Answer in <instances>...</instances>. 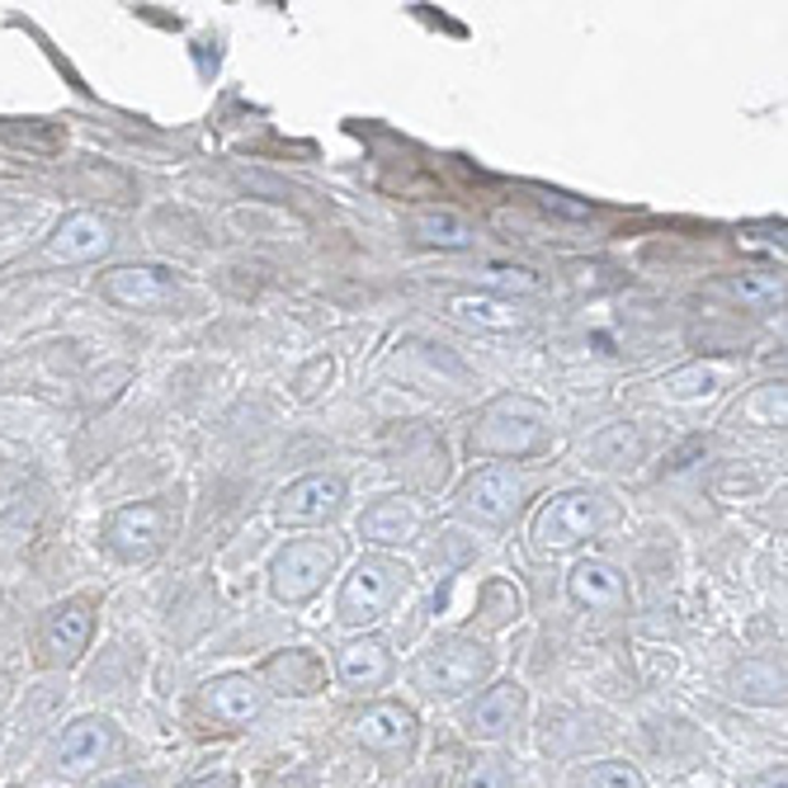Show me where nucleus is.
<instances>
[{
    "label": "nucleus",
    "instance_id": "1",
    "mask_svg": "<svg viewBox=\"0 0 788 788\" xmlns=\"http://www.w3.org/2000/svg\"><path fill=\"white\" fill-rule=\"evenodd\" d=\"M486 671H492V652L482 648V642H444V648L425 652L416 661V685L425 695H463L477 680H486Z\"/></svg>",
    "mask_w": 788,
    "mask_h": 788
},
{
    "label": "nucleus",
    "instance_id": "2",
    "mask_svg": "<svg viewBox=\"0 0 788 788\" xmlns=\"http://www.w3.org/2000/svg\"><path fill=\"white\" fill-rule=\"evenodd\" d=\"M548 430V412L529 397H500L477 425V449L486 453H529Z\"/></svg>",
    "mask_w": 788,
    "mask_h": 788
},
{
    "label": "nucleus",
    "instance_id": "3",
    "mask_svg": "<svg viewBox=\"0 0 788 788\" xmlns=\"http://www.w3.org/2000/svg\"><path fill=\"white\" fill-rule=\"evenodd\" d=\"M330 566H336V543L297 539V543H289L274 558L270 586H274V595H279L283 605H303V600H312V595L322 590V581L330 576Z\"/></svg>",
    "mask_w": 788,
    "mask_h": 788
},
{
    "label": "nucleus",
    "instance_id": "4",
    "mask_svg": "<svg viewBox=\"0 0 788 788\" xmlns=\"http://www.w3.org/2000/svg\"><path fill=\"white\" fill-rule=\"evenodd\" d=\"M402 566L387 562V558H364L345 576V590H340V623L350 628H364L373 619H383V609L392 605V595L402 586Z\"/></svg>",
    "mask_w": 788,
    "mask_h": 788
},
{
    "label": "nucleus",
    "instance_id": "5",
    "mask_svg": "<svg viewBox=\"0 0 788 788\" xmlns=\"http://www.w3.org/2000/svg\"><path fill=\"white\" fill-rule=\"evenodd\" d=\"M595 529H600V496L562 492L539 510V519H533V543H539L543 553H562V548L590 539Z\"/></svg>",
    "mask_w": 788,
    "mask_h": 788
},
{
    "label": "nucleus",
    "instance_id": "6",
    "mask_svg": "<svg viewBox=\"0 0 788 788\" xmlns=\"http://www.w3.org/2000/svg\"><path fill=\"white\" fill-rule=\"evenodd\" d=\"M515 506H519V477L510 468H482L459 496V510L468 519H482V525H506Z\"/></svg>",
    "mask_w": 788,
    "mask_h": 788
},
{
    "label": "nucleus",
    "instance_id": "7",
    "mask_svg": "<svg viewBox=\"0 0 788 788\" xmlns=\"http://www.w3.org/2000/svg\"><path fill=\"white\" fill-rule=\"evenodd\" d=\"M114 751V722L109 718H76L53 746V765L61 775H86Z\"/></svg>",
    "mask_w": 788,
    "mask_h": 788
},
{
    "label": "nucleus",
    "instance_id": "8",
    "mask_svg": "<svg viewBox=\"0 0 788 788\" xmlns=\"http://www.w3.org/2000/svg\"><path fill=\"white\" fill-rule=\"evenodd\" d=\"M166 539V510L142 500V506H123L114 519H109V548L128 562L151 558Z\"/></svg>",
    "mask_w": 788,
    "mask_h": 788
},
{
    "label": "nucleus",
    "instance_id": "9",
    "mask_svg": "<svg viewBox=\"0 0 788 788\" xmlns=\"http://www.w3.org/2000/svg\"><path fill=\"white\" fill-rule=\"evenodd\" d=\"M345 506V482L340 477H303L279 496V519L283 525H317Z\"/></svg>",
    "mask_w": 788,
    "mask_h": 788
},
{
    "label": "nucleus",
    "instance_id": "10",
    "mask_svg": "<svg viewBox=\"0 0 788 788\" xmlns=\"http://www.w3.org/2000/svg\"><path fill=\"white\" fill-rule=\"evenodd\" d=\"M104 297L119 307H133V312H147V307H161L170 297V283L161 270H151V264H119V270L104 274Z\"/></svg>",
    "mask_w": 788,
    "mask_h": 788
},
{
    "label": "nucleus",
    "instance_id": "11",
    "mask_svg": "<svg viewBox=\"0 0 788 788\" xmlns=\"http://www.w3.org/2000/svg\"><path fill=\"white\" fill-rule=\"evenodd\" d=\"M90 628H94V623H90V609H86L81 600L57 605V609L43 619V652H47V661H61V666H71V661L86 652Z\"/></svg>",
    "mask_w": 788,
    "mask_h": 788
},
{
    "label": "nucleus",
    "instance_id": "12",
    "mask_svg": "<svg viewBox=\"0 0 788 788\" xmlns=\"http://www.w3.org/2000/svg\"><path fill=\"white\" fill-rule=\"evenodd\" d=\"M109 223H100L94 213H71L67 223L53 232V241H47V256L53 260H67V264H81V260H100L109 250Z\"/></svg>",
    "mask_w": 788,
    "mask_h": 788
},
{
    "label": "nucleus",
    "instance_id": "13",
    "mask_svg": "<svg viewBox=\"0 0 788 788\" xmlns=\"http://www.w3.org/2000/svg\"><path fill=\"white\" fill-rule=\"evenodd\" d=\"M519 713H525V689L506 680V685L486 689V695L468 708V732L482 736V742H496V736H506L515 728Z\"/></svg>",
    "mask_w": 788,
    "mask_h": 788
},
{
    "label": "nucleus",
    "instance_id": "14",
    "mask_svg": "<svg viewBox=\"0 0 788 788\" xmlns=\"http://www.w3.org/2000/svg\"><path fill=\"white\" fill-rule=\"evenodd\" d=\"M354 736L373 751H406L416 742V713L402 703H378L354 722Z\"/></svg>",
    "mask_w": 788,
    "mask_h": 788
},
{
    "label": "nucleus",
    "instance_id": "15",
    "mask_svg": "<svg viewBox=\"0 0 788 788\" xmlns=\"http://www.w3.org/2000/svg\"><path fill=\"white\" fill-rule=\"evenodd\" d=\"M209 708L223 722H232V728H241V722L260 718L264 689L250 675H217V680H209Z\"/></svg>",
    "mask_w": 788,
    "mask_h": 788
},
{
    "label": "nucleus",
    "instance_id": "16",
    "mask_svg": "<svg viewBox=\"0 0 788 788\" xmlns=\"http://www.w3.org/2000/svg\"><path fill=\"white\" fill-rule=\"evenodd\" d=\"M572 600L586 605V609H619V605H623V576L613 572L609 562H600V558L576 562V572H572Z\"/></svg>",
    "mask_w": 788,
    "mask_h": 788
},
{
    "label": "nucleus",
    "instance_id": "17",
    "mask_svg": "<svg viewBox=\"0 0 788 788\" xmlns=\"http://www.w3.org/2000/svg\"><path fill=\"white\" fill-rule=\"evenodd\" d=\"M359 533H364L369 543H406L416 533L412 500H402V496L378 500V506H369L364 515H359Z\"/></svg>",
    "mask_w": 788,
    "mask_h": 788
},
{
    "label": "nucleus",
    "instance_id": "18",
    "mask_svg": "<svg viewBox=\"0 0 788 788\" xmlns=\"http://www.w3.org/2000/svg\"><path fill=\"white\" fill-rule=\"evenodd\" d=\"M392 675V656L383 642H350L340 652V680L350 689H378Z\"/></svg>",
    "mask_w": 788,
    "mask_h": 788
},
{
    "label": "nucleus",
    "instance_id": "19",
    "mask_svg": "<svg viewBox=\"0 0 788 788\" xmlns=\"http://www.w3.org/2000/svg\"><path fill=\"white\" fill-rule=\"evenodd\" d=\"M449 312L468 326H486V330H510L519 317L510 303H500V297H486V293H453L449 297Z\"/></svg>",
    "mask_w": 788,
    "mask_h": 788
},
{
    "label": "nucleus",
    "instance_id": "20",
    "mask_svg": "<svg viewBox=\"0 0 788 788\" xmlns=\"http://www.w3.org/2000/svg\"><path fill=\"white\" fill-rule=\"evenodd\" d=\"M642 453V439L633 425H609L605 435H595L590 439V449H586V459L595 468H628Z\"/></svg>",
    "mask_w": 788,
    "mask_h": 788
},
{
    "label": "nucleus",
    "instance_id": "21",
    "mask_svg": "<svg viewBox=\"0 0 788 788\" xmlns=\"http://www.w3.org/2000/svg\"><path fill=\"white\" fill-rule=\"evenodd\" d=\"M416 236L425 246H444V250H463L472 241V227L468 217H459L453 209H430L416 217Z\"/></svg>",
    "mask_w": 788,
    "mask_h": 788
},
{
    "label": "nucleus",
    "instance_id": "22",
    "mask_svg": "<svg viewBox=\"0 0 788 788\" xmlns=\"http://www.w3.org/2000/svg\"><path fill=\"white\" fill-rule=\"evenodd\" d=\"M270 680L283 685V695H317L322 666H317V656L312 652H289V656L270 661Z\"/></svg>",
    "mask_w": 788,
    "mask_h": 788
},
{
    "label": "nucleus",
    "instance_id": "23",
    "mask_svg": "<svg viewBox=\"0 0 788 788\" xmlns=\"http://www.w3.org/2000/svg\"><path fill=\"white\" fill-rule=\"evenodd\" d=\"M472 274H477L482 283H492V289H506V293H533V289H539V274H533V270H525V264L482 260Z\"/></svg>",
    "mask_w": 788,
    "mask_h": 788
},
{
    "label": "nucleus",
    "instance_id": "24",
    "mask_svg": "<svg viewBox=\"0 0 788 788\" xmlns=\"http://www.w3.org/2000/svg\"><path fill=\"white\" fill-rule=\"evenodd\" d=\"M736 297H742L746 307L765 312V307L784 303V279L779 274H742V279H736Z\"/></svg>",
    "mask_w": 788,
    "mask_h": 788
},
{
    "label": "nucleus",
    "instance_id": "25",
    "mask_svg": "<svg viewBox=\"0 0 788 788\" xmlns=\"http://www.w3.org/2000/svg\"><path fill=\"white\" fill-rule=\"evenodd\" d=\"M581 788H648L628 761H600L581 775Z\"/></svg>",
    "mask_w": 788,
    "mask_h": 788
},
{
    "label": "nucleus",
    "instance_id": "26",
    "mask_svg": "<svg viewBox=\"0 0 788 788\" xmlns=\"http://www.w3.org/2000/svg\"><path fill=\"white\" fill-rule=\"evenodd\" d=\"M718 387V369H703V364H695V369H685V373H671L666 378V392H675V397H708V392Z\"/></svg>",
    "mask_w": 788,
    "mask_h": 788
},
{
    "label": "nucleus",
    "instance_id": "27",
    "mask_svg": "<svg viewBox=\"0 0 788 788\" xmlns=\"http://www.w3.org/2000/svg\"><path fill=\"white\" fill-rule=\"evenodd\" d=\"M463 788H510V779H506V769H500L496 761H477L468 769Z\"/></svg>",
    "mask_w": 788,
    "mask_h": 788
},
{
    "label": "nucleus",
    "instance_id": "28",
    "mask_svg": "<svg viewBox=\"0 0 788 788\" xmlns=\"http://www.w3.org/2000/svg\"><path fill=\"white\" fill-rule=\"evenodd\" d=\"M539 199L548 203V209H558V213H566V217H590V203H572V199H566V194H553V189H543V194H539Z\"/></svg>",
    "mask_w": 788,
    "mask_h": 788
},
{
    "label": "nucleus",
    "instance_id": "29",
    "mask_svg": "<svg viewBox=\"0 0 788 788\" xmlns=\"http://www.w3.org/2000/svg\"><path fill=\"white\" fill-rule=\"evenodd\" d=\"M100 788H147V779H137V775H119V779H104Z\"/></svg>",
    "mask_w": 788,
    "mask_h": 788
},
{
    "label": "nucleus",
    "instance_id": "30",
    "mask_svg": "<svg viewBox=\"0 0 788 788\" xmlns=\"http://www.w3.org/2000/svg\"><path fill=\"white\" fill-rule=\"evenodd\" d=\"M184 788H232L227 775H213V779H194V784H184Z\"/></svg>",
    "mask_w": 788,
    "mask_h": 788
},
{
    "label": "nucleus",
    "instance_id": "31",
    "mask_svg": "<svg viewBox=\"0 0 788 788\" xmlns=\"http://www.w3.org/2000/svg\"><path fill=\"white\" fill-rule=\"evenodd\" d=\"M755 788H784V769H769V775L755 779Z\"/></svg>",
    "mask_w": 788,
    "mask_h": 788
}]
</instances>
